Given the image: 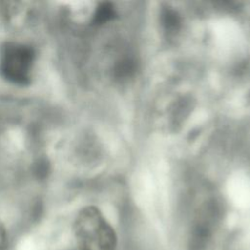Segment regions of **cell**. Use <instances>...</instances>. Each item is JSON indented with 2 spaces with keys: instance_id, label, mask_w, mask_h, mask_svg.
Returning a JSON list of instances; mask_svg holds the SVG:
<instances>
[{
  "instance_id": "277c9868",
  "label": "cell",
  "mask_w": 250,
  "mask_h": 250,
  "mask_svg": "<svg viewBox=\"0 0 250 250\" xmlns=\"http://www.w3.org/2000/svg\"><path fill=\"white\" fill-rule=\"evenodd\" d=\"M114 17V9L109 3H102L94 15L95 23H103Z\"/></svg>"
},
{
  "instance_id": "7a4b0ae2",
  "label": "cell",
  "mask_w": 250,
  "mask_h": 250,
  "mask_svg": "<svg viewBox=\"0 0 250 250\" xmlns=\"http://www.w3.org/2000/svg\"><path fill=\"white\" fill-rule=\"evenodd\" d=\"M35 52L28 45L8 41L0 48V75L7 82L26 86L31 81Z\"/></svg>"
},
{
  "instance_id": "3957f363",
  "label": "cell",
  "mask_w": 250,
  "mask_h": 250,
  "mask_svg": "<svg viewBox=\"0 0 250 250\" xmlns=\"http://www.w3.org/2000/svg\"><path fill=\"white\" fill-rule=\"evenodd\" d=\"M161 22L162 25L165 27L168 31H176L181 25V18L178 15V13L170 8L163 9L161 12Z\"/></svg>"
},
{
  "instance_id": "8992f818",
  "label": "cell",
  "mask_w": 250,
  "mask_h": 250,
  "mask_svg": "<svg viewBox=\"0 0 250 250\" xmlns=\"http://www.w3.org/2000/svg\"><path fill=\"white\" fill-rule=\"evenodd\" d=\"M8 244L7 231L3 224L0 222V250H6Z\"/></svg>"
},
{
  "instance_id": "5b68a950",
  "label": "cell",
  "mask_w": 250,
  "mask_h": 250,
  "mask_svg": "<svg viewBox=\"0 0 250 250\" xmlns=\"http://www.w3.org/2000/svg\"><path fill=\"white\" fill-rule=\"evenodd\" d=\"M136 69V62L130 58H125L119 62L115 67V72L118 77H128Z\"/></svg>"
},
{
  "instance_id": "6da1fadb",
  "label": "cell",
  "mask_w": 250,
  "mask_h": 250,
  "mask_svg": "<svg viewBox=\"0 0 250 250\" xmlns=\"http://www.w3.org/2000/svg\"><path fill=\"white\" fill-rule=\"evenodd\" d=\"M73 232L80 250H116V233L95 206H86L78 212Z\"/></svg>"
}]
</instances>
